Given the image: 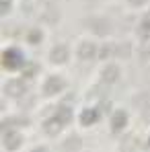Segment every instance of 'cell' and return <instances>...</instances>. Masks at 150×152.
Here are the masks:
<instances>
[{
    "label": "cell",
    "instance_id": "cell-3",
    "mask_svg": "<svg viewBox=\"0 0 150 152\" xmlns=\"http://www.w3.org/2000/svg\"><path fill=\"white\" fill-rule=\"evenodd\" d=\"M60 86H62V80H60V78H51V80H48L45 91H48V93H53V91H58Z\"/></svg>",
    "mask_w": 150,
    "mask_h": 152
},
{
    "label": "cell",
    "instance_id": "cell-1",
    "mask_svg": "<svg viewBox=\"0 0 150 152\" xmlns=\"http://www.w3.org/2000/svg\"><path fill=\"white\" fill-rule=\"evenodd\" d=\"M103 80H105V82H115V80H117V68H113V66L105 68V70H103Z\"/></svg>",
    "mask_w": 150,
    "mask_h": 152
},
{
    "label": "cell",
    "instance_id": "cell-5",
    "mask_svg": "<svg viewBox=\"0 0 150 152\" xmlns=\"http://www.w3.org/2000/svg\"><path fill=\"white\" fill-rule=\"evenodd\" d=\"M51 58H53L56 62H62V60L66 58V50H64V48H56V50H53V56H51Z\"/></svg>",
    "mask_w": 150,
    "mask_h": 152
},
{
    "label": "cell",
    "instance_id": "cell-6",
    "mask_svg": "<svg viewBox=\"0 0 150 152\" xmlns=\"http://www.w3.org/2000/svg\"><path fill=\"white\" fill-rule=\"evenodd\" d=\"M60 121H62V119H60ZM60 121H53V124H48V126H45V129H48V132H58V129H60Z\"/></svg>",
    "mask_w": 150,
    "mask_h": 152
},
{
    "label": "cell",
    "instance_id": "cell-2",
    "mask_svg": "<svg viewBox=\"0 0 150 152\" xmlns=\"http://www.w3.org/2000/svg\"><path fill=\"white\" fill-rule=\"evenodd\" d=\"M95 45L93 43H84V45H80V58H84V60H89V58H93L95 56Z\"/></svg>",
    "mask_w": 150,
    "mask_h": 152
},
{
    "label": "cell",
    "instance_id": "cell-8",
    "mask_svg": "<svg viewBox=\"0 0 150 152\" xmlns=\"http://www.w3.org/2000/svg\"><path fill=\"white\" fill-rule=\"evenodd\" d=\"M29 39H31V41H37V39H39V33H37V31H35V33H31V37H29Z\"/></svg>",
    "mask_w": 150,
    "mask_h": 152
},
{
    "label": "cell",
    "instance_id": "cell-7",
    "mask_svg": "<svg viewBox=\"0 0 150 152\" xmlns=\"http://www.w3.org/2000/svg\"><path fill=\"white\" fill-rule=\"evenodd\" d=\"M113 126H115V127H121V126H124V113H117V121L113 119Z\"/></svg>",
    "mask_w": 150,
    "mask_h": 152
},
{
    "label": "cell",
    "instance_id": "cell-4",
    "mask_svg": "<svg viewBox=\"0 0 150 152\" xmlns=\"http://www.w3.org/2000/svg\"><path fill=\"white\" fill-rule=\"evenodd\" d=\"M8 86H10V88H8L10 95H21V93H23V84H21V82H10Z\"/></svg>",
    "mask_w": 150,
    "mask_h": 152
}]
</instances>
